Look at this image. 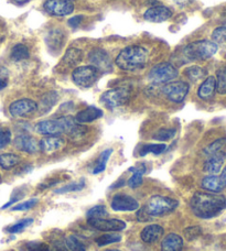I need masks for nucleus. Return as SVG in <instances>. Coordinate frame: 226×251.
Returning a JSON list of instances; mask_svg holds the SVG:
<instances>
[{
	"mask_svg": "<svg viewBox=\"0 0 226 251\" xmlns=\"http://www.w3.org/2000/svg\"><path fill=\"white\" fill-rule=\"evenodd\" d=\"M162 235H164V228L157 224H152V225H148L143 228L140 237L144 243L152 244L159 240Z\"/></svg>",
	"mask_w": 226,
	"mask_h": 251,
	"instance_id": "nucleus-21",
	"label": "nucleus"
},
{
	"mask_svg": "<svg viewBox=\"0 0 226 251\" xmlns=\"http://www.w3.org/2000/svg\"><path fill=\"white\" fill-rule=\"evenodd\" d=\"M179 76V72L175 66L169 62L158 63L149 71L148 79L152 84H167L174 80Z\"/></svg>",
	"mask_w": 226,
	"mask_h": 251,
	"instance_id": "nucleus-6",
	"label": "nucleus"
},
{
	"mask_svg": "<svg viewBox=\"0 0 226 251\" xmlns=\"http://www.w3.org/2000/svg\"><path fill=\"white\" fill-rule=\"evenodd\" d=\"M15 147L26 153H35L39 149V142L29 134L22 133L15 139Z\"/></svg>",
	"mask_w": 226,
	"mask_h": 251,
	"instance_id": "nucleus-17",
	"label": "nucleus"
},
{
	"mask_svg": "<svg viewBox=\"0 0 226 251\" xmlns=\"http://www.w3.org/2000/svg\"><path fill=\"white\" fill-rule=\"evenodd\" d=\"M20 163V156L15 153L0 154V168L2 170H10Z\"/></svg>",
	"mask_w": 226,
	"mask_h": 251,
	"instance_id": "nucleus-26",
	"label": "nucleus"
},
{
	"mask_svg": "<svg viewBox=\"0 0 226 251\" xmlns=\"http://www.w3.org/2000/svg\"><path fill=\"white\" fill-rule=\"evenodd\" d=\"M172 17V11L168 7L161 6V4H156L151 8H149L143 13L144 20L149 22H155V24H160L169 20Z\"/></svg>",
	"mask_w": 226,
	"mask_h": 251,
	"instance_id": "nucleus-15",
	"label": "nucleus"
},
{
	"mask_svg": "<svg viewBox=\"0 0 226 251\" xmlns=\"http://www.w3.org/2000/svg\"><path fill=\"white\" fill-rule=\"evenodd\" d=\"M57 101V94L56 92L48 93L44 95L41 100V111L42 113H48V111L56 105Z\"/></svg>",
	"mask_w": 226,
	"mask_h": 251,
	"instance_id": "nucleus-31",
	"label": "nucleus"
},
{
	"mask_svg": "<svg viewBox=\"0 0 226 251\" xmlns=\"http://www.w3.org/2000/svg\"><path fill=\"white\" fill-rule=\"evenodd\" d=\"M167 149V146L161 143V145H146L143 146L141 149H140V155L144 156L148 153H153V154H161L162 152H165Z\"/></svg>",
	"mask_w": 226,
	"mask_h": 251,
	"instance_id": "nucleus-35",
	"label": "nucleus"
},
{
	"mask_svg": "<svg viewBox=\"0 0 226 251\" xmlns=\"http://www.w3.org/2000/svg\"><path fill=\"white\" fill-rule=\"evenodd\" d=\"M173 1L180 7H185V6H188V4L191 3L193 0H173Z\"/></svg>",
	"mask_w": 226,
	"mask_h": 251,
	"instance_id": "nucleus-49",
	"label": "nucleus"
},
{
	"mask_svg": "<svg viewBox=\"0 0 226 251\" xmlns=\"http://www.w3.org/2000/svg\"><path fill=\"white\" fill-rule=\"evenodd\" d=\"M85 133H86V128H85L84 126H82L81 124L76 123V125L70 130V132L67 134H69L71 140L78 141V140H80V139H82L85 136Z\"/></svg>",
	"mask_w": 226,
	"mask_h": 251,
	"instance_id": "nucleus-38",
	"label": "nucleus"
},
{
	"mask_svg": "<svg viewBox=\"0 0 226 251\" xmlns=\"http://www.w3.org/2000/svg\"><path fill=\"white\" fill-rule=\"evenodd\" d=\"M84 20V16H75V17H72L67 21V25H69L71 28H78V26L81 25Z\"/></svg>",
	"mask_w": 226,
	"mask_h": 251,
	"instance_id": "nucleus-46",
	"label": "nucleus"
},
{
	"mask_svg": "<svg viewBox=\"0 0 226 251\" xmlns=\"http://www.w3.org/2000/svg\"><path fill=\"white\" fill-rule=\"evenodd\" d=\"M32 223H33V219H31V218L22 219V221H20L19 223H17V224H15V225H12L11 227H9L8 231L10 232V234H17V232L24 230L25 228L31 225Z\"/></svg>",
	"mask_w": 226,
	"mask_h": 251,
	"instance_id": "nucleus-41",
	"label": "nucleus"
},
{
	"mask_svg": "<svg viewBox=\"0 0 226 251\" xmlns=\"http://www.w3.org/2000/svg\"><path fill=\"white\" fill-rule=\"evenodd\" d=\"M152 217H150L149 216V215L147 214V212L146 210H144V208L143 207H139L138 209H137V219L139 222H148V221H150Z\"/></svg>",
	"mask_w": 226,
	"mask_h": 251,
	"instance_id": "nucleus-47",
	"label": "nucleus"
},
{
	"mask_svg": "<svg viewBox=\"0 0 226 251\" xmlns=\"http://www.w3.org/2000/svg\"><path fill=\"white\" fill-rule=\"evenodd\" d=\"M183 234H184L185 238L191 241V240L197 239L198 237L201 236L202 229H201V227H198V226H191V227L185 228Z\"/></svg>",
	"mask_w": 226,
	"mask_h": 251,
	"instance_id": "nucleus-42",
	"label": "nucleus"
},
{
	"mask_svg": "<svg viewBox=\"0 0 226 251\" xmlns=\"http://www.w3.org/2000/svg\"><path fill=\"white\" fill-rule=\"evenodd\" d=\"M106 251H120V250H118V249H108Z\"/></svg>",
	"mask_w": 226,
	"mask_h": 251,
	"instance_id": "nucleus-54",
	"label": "nucleus"
},
{
	"mask_svg": "<svg viewBox=\"0 0 226 251\" xmlns=\"http://www.w3.org/2000/svg\"><path fill=\"white\" fill-rule=\"evenodd\" d=\"M220 177H221V180H222L224 186H226V167L223 169L222 174H221V176H220Z\"/></svg>",
	"mask_w": 226,
	"mask_h": 251,
	"instance_id": "nucleus-50",
	"label": "nucleus"
},
{
	"mask_svg": "<svg viewBox=\"0 0 226 251\" xmlns=\"http://www.w3.org/2000/svg\"><path fill=\"white\" fill-rule=\"evenodd\" d=\"M218 44L209 40H198L189 43L183 49V55L190 62L206 61L218 52Z\"/></svg>",
	"mask_w": 226,
	"mask_h": 251,
	"instance_id": "nucleus-4",
	"label": "nucleus"
},
{
	"mask_svg": "<svg viewBox=\"0 0 226 251\" xmlns=\"http://www.w3.org/2000/svg\"><path fill=\"white\" fill-rule=\"evenodd\" d=\"M183 248V239L177 234L167 235L161 243V251H181Z\"/></svg>",
	"mask_w": 226,
	"mask_h": 251,
	"instance_id": "nucleus-22",
	"label": "nucleus"
},
{
	"mask_svg": "<svg viewBox=\"0 0 226 251\" xmlns=\"http://www.w3.org/2000/svg\"><path fill=\"white\" fill-rule=\"evenodd\" d=\"M179 201L170 197H165L160 195H155L149 199V201L143 206L144 210L150 217L162 216V215L173 212L178 207Z\"/></svg>",
	"mask_w": 226,
	"mask_h": 251,
	"instance_id": "nucleus-5",
	"label": "nucleus"
},
{
	"mask_svg": "<svg viewBox=\"0 0 226 251\" xmlns=\"http://www.w3.org/2000/svg\"><path fill=\"white\" fill-rule=\"evenodd\" d=\"M112 153H113L112 149H107V150L102 152V154L99 155V158L97 160V163H96V165H95V168L93 170V174H99V173L105 171L107 161H108V159L111 158Z\"/></svg>",
	"mask_w": 226,
	"mask_h": 251,
	"instance_id": "nucleus-29",
	"label": "nucleus"
},
{
	"mask_svg": "<svg viewBox=\"0 0 226 251\" xmlns=\"http://www.w3.org/2000/svg\"><path fill=\"white\" fill-rule=\"evenodd\" d=\"M49 251H69V249L61 244H56L53 245V247L51 249H49Z\"/></svg>",
	"mask_w": 226,
	"mask_h": 251,
	"instance_id": "nucleus-48",
	"label": "nucleus"
},
{
	"mask_svg": "<svg viewBox=\"0 0 226 251\" xmlns=\"http://www.w3.org/2000/svg\"><path fill=\"white\" fill-rule=\"evenodd\" d=\"M202 187L210 193H220L223 191L224 184L218 176H205L202 181Z\"/></svg>",
	"mask_w": 226,
	"mask_h": 251,
	"instance_id": "nucleus-24",
	"label": "nucleus"
},
{
	"mask_svg": "<svg viewBox=\"0 0 226 251\" xmlns=\"http://www.w3.org/2000/svg\"><path fill=\"white\" fill-rule=\"evenodd\" d=\"M193 214L202 219L216 217L226 208V197L219 193L197 192L191 199Z\"/></svg>",
	"mask_w": 226,
	"mask_h": 251,
	"instance_id": "nucleus-1",
	"label": "nucleus"
},
{
	"mask_svg": "<svg viewBox=\"0 0 226 251\" xmlns=\"http://www.w3.org/2000/svg\"><path fill=\"white\" fill-rule=\"evenodd\" d=\"M6 86H7V80L0 78V91H1V89H3Z\"/></svg>",
	"mask_w": 226,
	"mask_h": 251,
	"instance_id": "nucleus-51",
	"label": "nucleus"
},
{
	"mask_svg": "<svg viewBox=\"0 0 226 251\" xmlns=\"http://www.w3.org/2000/svg\"><path fill=\"white\" fill-rule=\"evenodd\" d=\"M111 206L116 212H134L139 208V203L127 194H117L113 197Z\"/></svg>",
	"mask_w": 226,
	"mask_h": 251,
	"instance_id": "nucleus-13",
	"label": "nucleus"
},
{
	"mask_svg": "<svg viewBox=\"0 0 226 251\" xmlns=\"http://www.w3.org/2000/svg\"><path fill=\"white\" fill-rule=\"evenodd\" d=\"M17 200H18V199H13V200H11L10 201H9V203H7L6 205H3L1 208H2V209H4V208H7V207H9V206H10V205H12L13 203H15V201H16Z\"/></svg>",
	"mask_w": 226,
	"mask_h": 251,
	"instance_id": "nucleus-52",
	"label": "nucleus"
},
{
	"mask_svg": "<svg viewBox=\"0 0 226 251\" xmlns=\"http://www.w3.org/2000/svg\"><path fill=\"white\" fill-rule=\"evenodd\" d=\"M216 91V78L214 76L206 77L198 89V96L203 100H210L214 97Z\"/></svg>",
	"mask_w": 226,
	"mask_h": 251,
	"instance_id": "nucleus-20",
	"label": "nucleus"
},
{
	"mask_svg": "<svg viewBox=\"0 0 226 251\" xmlns=\"http://www.w3.org/2000/svg\"><path fill=\"white\" fill-rule=\"evenodd\" d=\"M190 86L183 80H172V82L165 84L162 87V93L169 100L173 102H182L189 93Z\"/></svg>",
	"mask_w": 226,
	"mask_h": 251,
	"instance_id": "nucleus-9",
	"label": "nucleus"
},
{
	"mask_svg": "<svg viewBox=\"0 0 226 251\" xmlns=\"http://www.w3.org/2000/svg\"><path fill=\"white\" fill-rule=\"evenodd\" d=\"M27 251H49V246L42 241H29L26 245Z\"/></svg>",
	"mask_w": 226,
	"mask_h": 251,
	"instance_id": "nucleus-43",
	"label": "nucleus"
},
{
	"mask_svg": "<svg viewBox=\"0 0 226 251\" xmlns=\"http://www.w3.org/2000/svg\"><path fill=\"white\" fill-rule=\"evenodd\" d=\"M76 125L75 118L72 116H63L56 119L42 120L35 125V131L42 136H60L62 133H69Z\"/></svg>",
	"mask_w": 226,
	"mask_h": 251,
	"instance_id": "nucleus-3",
	"label": "nucleus"
},
{
	"mask_svg": "<svg viewBox=\"0 0 226 251\" xmlns=\"http://www.w3.org/2000/svg\"><path fill=\"white\" fill-rule=\"evenodd\" d=\"M99 76V71L92 65L75 67L72 73V79L75 85L82 88H89L96 83Z\"/></svg>",
	"mask_w": 226,
	"mask_h": 251,
	"instance_id": "nucleus-8",
	"label": "nucleus"
},
{
	"mask_svg": "<svg viewBox=\"0 0 226 251\" xmlns=\"http://www.w3.org/2000/svg\"><path fill=\"white\" fill-rule=\"evenodd\" d=\"M225 158L226 153L224 151H220L218 153L207 156L204 163V172L210 174V176H216L222 170V167L225 162Z\"/></svg>",
	"mask_w": 226,
	"mask_h": 251,
	"instance_id": "nucleus-16",
	"label": "nucleus"
},
{
	"mask_svg": "<svg viewBox=\"0 0 226 251\" xmlns=\"http://www.w3.org/2000/svg\"><path fill=\"white\" fill-rule=\"evenodd\" d=\"M43 8L50 16L64 17L74 11V3L72 0H47Z\"/></svg>",
	"mask_w": 226,
	"mask_h": 251,
	"instance_id": "nucleus-11",
	"label": "nucleus"
},
{
	"mask_svg": "<svg viewBox=\"0 0 226 251\" xmlns=\"http://www.w3.org/2000/svg\"><path fill=\"white\" fill-rule=\"evenodd\" d=\"M103 117V111L95 106H89L87 108L79 111L75 116V122L81 125L93 123L95 120Z\"/></svg>",
	"mask_w": 226,
	"mask_h": 251,
	"instance_id": "nucleus-19",
	"label": "nucleus"
},
{
	"mask_svg": "<svg viewBox=\"0 0 226 251\" xmlns=\"http://www.w3.org/2000/svg\"><path fill=\"white\" fill-rule=\"evenodd\" d=\"M37 203H38L37 199H31L29 201H24V203L13 206L12 210H15V212H16V210H18V212H22V210H28V209L32 208Z\"/></svg>",
	"mask_w": 226,
	"mask_h": 251,
	"instance_id": "nucleus-45",
	"label": "nucleus"
},
{
	"mask_svg": "<svg viewBox=\"0 0 226 251\" xmlns=\"http://www.w3.org/2000/svg\"><path fill=\"white\" fill-rule=\"evenodd\" d=\"M149 51L141 46H128L121 50L115 59V64L120 70L135 72L142 70L147 65Z\"/></svg>",
	"mask_w": 226,
	"mask_h": 251,
	"instance_id": "nucleus-2",
	"label": "nucleus"
},
{
	"mask_svg": "<svg viewBox=\"0 0 226 251\" xmlns=\"http://www.w3.org/2000/svg\"><path fill=\"white\" fill-rule=\"evenodd\" d=\"M13 1L18 4H25V3H28L29 1H31V0H13Z\"/></svg>",
	"mask_w": 226,
	"mask_h": 251,
	"instance_id": "nucleus-53",
	"label": "nucleus"
},
{
	"mask_svg": "<svg viewBox=\"0 0 226 251\" xmlns=\"http://www.w3.org/2000/svg\"><path fill=\"white\" fill-rule=\"evenodd\" d=\"M64 146H65L64 139L61 138L60 136L45 137L39 142L40 150L43 151L44 153H49V154L58 151L60 149H62Z\"/></svg>",
	"mask_w": 226,
	"mask_h": 251,
	"instance_id": "nucleus-18",
	"label": "nucleus"
},
{
	"mask_svg": "<svg viewBox=\"0 0 226 251\" xmlns=\"http://www.w3.org/2000/svg\"><path fill=\"white\" fill-rule=\"evenodd\" d=\"M83 60V51L78 48H70L62 57L63 66H76Z\"/></svg>",
	"mask_w": 226,
	"mask_h": 251,
	"instance_id": "nucleus-23",
	"label": "nucleus"
},
{
	"mask_svg": "<svg viewBox=\"0 0 226 251\" xmlns=\"http://www.w3.org/2000/svg\"><path fill=\"white\" fill-rule=\"evenodd\" d=\"M121 240V236L119 234H115V231H113L112 234H105L101 237H98L96 239V244L99 247H104V246L119 243Z\"/></svg>",
	"mask_w": 226,
	"mask_h": 251,
	"instance_id": "nucleus-32",
	"label": "nucleus"
},
{
	"mask_svg": "<svg viewBox=\"0 0 226 251\" xmlns=\"http://www.w3.org/2000/svg\"><path fill=\"white\" fill-rule=\"evenodd\" d=\"M129 171H132L134 174L133 176L129 178L128 181V185L132 188H137L142 183V174L146 172V167L144 165H141L139 168H130Z\"/></svg>",
	"mask_w": 226,
	"mask_h": 251,
	"instance_id": "nucleus-28",
	"label": "nucleus"
},
{
	"mask_svg": "<svg viewBox=\"0 0 226 251\" xmlns=\"http://www.w3.org/2000/svg\"><path fill=\"white\" fill-rule=\"evenodd\" d=\"M88 224L95 229L101 231H121L126 228V223L119 219H90Z\"/></svg>",
	"mask_w": 226,
	"mask_h": 251,
	"instance_id": "nucleus-14",
	"label": "nucleus"
},
{
	"mask_svg": "<svg viewBox=\"0 0 226 251\" xmlns=\"http://www.w3.org/2000/svg\"><path fill=\"white\" fill-rule=\"evenodd\" d=\"M212 40L215 44H226V26H219L212 32Z\"/></svg>",
	"mask_w": 226,
	"mask_h": 251,
	"instance_id": "nucleus-39",
	"label": "nucleus"
},
{
	"mask_svg": "<svg viewBox=\"0 0 226 251\" xmlns=\"http://www.w3.org/2000/svg\"><path fill=\"white\" fill-rule=\"evenodd\" d=\"M216 91L220 94H226V66L216 74Z\"/></svg>",
	"mask_w": 226,
	"mask_h": 251,
	"instance_id": "nucleus-37",
	"label": "nucleus"
},
{
	"mask_svg": "<svg viewBox=\"0 0 226 251\" xmlns=\"http://www.w3.org/2000/svg\"><path fill=\"white\" fill-rule=\"evenodd\" d=\"M88 61L90 65L99 72H111L113 70V61L111 55L102 48H95L88 53Z\"/></svg>",
	"mask_w": 226,
	"mask_h": 251,
	"instance_id": "nucleus-10",
	"label": "nucleus"
},
{
	"mask_svg": "<svg viewBox=\"0 0 226 251\" xmlns=\"http://www.w3.org/2000/svg\"><path fill=\"white\" fill-rule=\"evenodd\" d=\"M132 91L128 87H117L110 89L101 96V102L107 109H115L120 106H124L130 100Z\"/></svg>",
	"mask_w": 226,
	"mask_h": 251,
	"instance_id": "nucleus-7",
	"label": "nucleus"
},
{
	"mask_svg": "<svg viewBox=\"0 0 226 251\" xmlns=\"http://www.w3.org/2000/svg\"><path fill=\"white\" fill-rule=\"evenodd\" d=\"M11 141V131L9 129H0V149L6 148Z\"/></svg>",
	"mask_w": 226,
	"mask_h": 251,
	"instance_id": "nucleus-44",
	"label": "nucleus"
},
{
	"mask_svg": "<svg viewBox=\"0 0 226 251\" xmlns=\"http://www.w3.org/2000/svg\"><path fill=\"white\" fill-rule=\"evenodd\" d=\"M37 110L38 104L34 100H29V98L18 100L11 102V105L9 106V113L15 118L27 117V116L34 114Z\"/></svg>",
	"mask_w": 226,
	"mask_h": 251,
	"instance_id": "nucleus-12",
	"label": "nucleus"
},
{
	"mask_svg": "<svg viewBox=\"0 0 226 251\" xmlns=\"http://www.w3.org/2000/svg\"><path fill=\"white\" fill-rule=\"evenodd\" d=\"M175 136V129H169V128H162L153 134V139L158 141H168L174 138Z\"/></svg>",
	"mask_w": 226,
	"mask_h": 251,
	"instance_id": "nucleus-36",
	"label": "nucleus"
},
{
	"mask_svg": "<svg viewBox=\"0 0 226 251\" xmlns=\"http://www.w3.org/2000/svg\"><path fill=\"white\" fill-rule=\"evenodd\" d=\"M0 178H1V176H0Z\"/></svg>",
	"mask_w": 226,
	"mask_h": 251,
	"instance_id": "nucleus-55",
	"label": "nucleus"
},
{
	"mask_svg": "<svg viewBox=\"0 0 226 251\" xmlns=\"http://www.w3.org/2000/svg\"><path fill=\"white\" fill-rule=\"evenodd\" d=\"M66 246L70 251H86L85 246L75 236H69L66 238Z\"/></svg>",
	"mask_w": 226,
	"mask_h": 251,
	"instance_id": "nucleus-40",
	"label": "nucleus"
},
{
	"mask_svg": "<svg viewBox=\"0 0 226 251\" xmlns=\"http://www.w3.org/2000/svg\"><path fill=\"white\" fill-rule=\"evenodd\" d=\"M225 145H226V139H218V140L212 142L210 146H207L203 152H204V154L206 156H210L214 153H218L220 151H223Z\"/></svg>",
	"mask_w": 226,
	"mask_h": 251,
	"instance_id": "nucleus-34",
	"label": "nucleus"
},
{
	"mask_svg": "<svg viewBox=\"0 0 226 251\" xmlns=\"http://www.w3.org/2000/svg\"><path fill=\"white\" fill-rule=\"evenodd\" d=\"M30 56V52L29 49L27 46L22 43H18L16 46H13L11 49V53H10V57L12 61L15 62H21L25 60H28Z\"/></svg>",
	"mask_w": 226,
	"mask_h": 251,
	"instance_id": "nucleus-25",
	"label": "nucleus"
},
{
	"mask_svg": "<svg viewBox=\"0 0 226 251\" xmlns=\"http://www.w3.org/2000/svg\"><path fill=\"white\" fill-rule=\"evenodd\" d=\"M84 187H85V181H84V178H82V180H80L78 182H72V183H70V184L58 188V190H56L54 191V193H56V194H65V193L82 191Z\"/></svg>",
	"mask_w": 226,
	"mask_h": 251,
	"instance_id": "nucleus-30",
	"label": "nucleus"
},
{
	"mask_svg": "<svg viewBox=\"0 0 226 251\" xmlns=\"http://www.w3.org/2000/svg\"><path fill=\"white\" fill-rule=\"evenodd\" d=\"M106 216H108V212L106 210L105 206H102V205L94 206V207L90 208L86 213L87 221H90V219L105 218Z\"/></svg>",
	"mask_w": 226,
	"mask_h": 251,
	"instance_id": "nucleus-33",
	"label": "nucleus"
},
{
	"mask_svg": "<svg viewBox=\"0 0 226 251\" xmlns=\"http://www.w3.org/2000/svg\"><path fill=\"white\" fill-rule=\"evenodd\" d=\"M206 74H207V71L198 65L188 67V69L184 71V75L187 76L190 80H192V82H198V80L204 78Z\"/></svg>",
	"mask_w": 226,
	"mask_h": 251,
	"instance_id": "nucleus-27",
	"label": "nucleus"
}]
</instances>
